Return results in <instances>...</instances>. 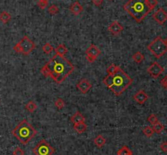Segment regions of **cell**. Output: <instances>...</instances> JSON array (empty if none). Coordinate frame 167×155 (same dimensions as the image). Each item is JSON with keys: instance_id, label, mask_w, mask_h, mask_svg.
Masks as SVG:
<instances>
[{"instance_id": "obj_24", "label": "cell", "mask_w": 167, "mask_h": 155, "mask_svg": "<svg viewBox=\"0 0 167 155\" xmlns=\"http://www.w3.org/2000/svg\"><path fill=\"white\" fill-rule=\"evenodd\" d=\"M42 51H43V52H44L46 54H49L52 52V51L54 50V48H53V47L50 44V43L47 42V43H45V44L42 46Z\"/></svg>"}, {"instance_id": "obj_20", "label": "cell", "mask_w": 167, "mask_h": 155, "mask_svg": "<svg viewBox=\"0 0 167 155\" xmlns=\"http://www.w3.org/2000/svg\"><path fill=\"white\" fill-rule=\"evenodd\" d=\"M24 108H25V110H26L28 112L34 113V111H36L37 108H38V106H37V104L34 102V101H30L25 104Z\"/></svg>"}, {"instance_id": "obj_27", "label": "cell", "mask_w": 167, "mask_h": 155, "mask_svg": "<svg viewBox=\"0 0 167 155\" xmlns=\"http://www.w3.org/2000/svg\"><path fill=\"white\" fill-rule=\"evenodd\" d=\"M147 120L148 122L149 123H151L152 125L156 124V123L159 122V121H158V119H157V115H156L155 114H151L150 115H148Z\"/></svg>"}, {"instance_id": "obj_15", "label": "cell", "mask_w": 167, "mask_h": 155, "mask_svg": "<svg viewBox=\"0 0 167 155\" xmlns=\"http://www.w3.org/2000/svg\"><path fill=\"white\" fill-rule=\"evenodd\" d=\"M85 119H86V118L84 117V115L80 111H77V112H75L74 115L71 117L70 121L74 124V123H79L85 122Z\"/></svg>"}, {"instance_id": "obj_30", "label": "cell", "mask_w": 167, "mask_h": 155, "mask_svg": "<svg viewBox=\"0 0 167 155\" xmlns=\"http://www.w3.org/2000/svg\"><path fill=\"white\" fill-rule=\"evenodd\" d=\"M59 8L57 6V5H51L48 8V12L51 15H57L59 12Z\"/></svg>"}, {"instance_id": "obj_12", "label": "cell", "mask_w": 167, "mask_h": 155, "mask_svg": "<svg viewBox=\"0 0 167 155\" xmlns=\"http://www.w3.org/2000/svg\"><path fill=\"white\" fill-rule=\"evenodd\" d=\"M108 30L113 35H118L124 30V27L117 20H114L109 24V26L108 27Z\"/></svg>"}, {"instance_id": "obj_31", "label": "cell", "mask_w": 167, "mask_h": 155, "mask_svg": "<svg viewBox=\"0 0 167 155\" xmlns=\"http://www.w3.org/2000/svg\"><path fill=\"white\" fill-rule=\"evenodd\" d=\"M38 6L41 9L44 10L45 8L48 6V2H47V1H44V0H38Z\"/></svg>"}, {"instance_id": "obj_26", "label": "cell", "mask_w": 167, "mask_h": 155, "mask_svg": "<svg viewBox=\"0 0 167 155\" xmlns=\"http://www.w3.org/2000/svg\"><path fill=\"white\" fill-rule=\"evenodd\" d=\"M55 106H56V107H57V109L61 110V109H63L64 107H65V102L62 98H57V100L55 101Z\"/></svg>"}, {"instance_id": "obj_29", "label": "cell", "mask_w": 167, "mask_h": 155, "mask_svg": "<svg viewBox=\"0 0 167 155\" xmlns=\"http://www.w3.org/2000/svg\"><path fill=\"white\" fill-rule=\"evenodd\" d=\"M146 3H147L149 9L151 11H153V9L157 6L158 2H157V0H146Z\"/></svg>"}, {"instance_id": "obj_6", "label": "cell", "mask_w": 167, "mask_h": 155, "mask_svg": "<svg viewBox=\"0 0 167 155\" xmlns=\"http://www.w3.org/2000/svg\"><path fill=\"white\" fill-rule=\"evenodd\" d=\"M35 47H36L35 43L28 36H24L18 43H16L13 47V51L27 56L34 51Z\"/></svg>"}, {"instance_id": "obj_13", "label": "cell", "mask_w": 167, "mask_h": 155, "mask_svg": "<svg viewBox=\"0 0 167 155\" xmlns=\"http://www.w3.org/2000/svg\"><path fill=\"white\" fill-rule=\"evenodd\" d=\"M133 99L138 104L143 105L148 100V95L145 93L144 90L141 89L138 91L135 94H134Z\"/></svg>"}, {"instance_id": "obj_18", "label": "cell", "mask_w": 167, "mask_h": 155, "mask_svg": "<svg viewBox=\"0 0 167 155\" xmlns=\"http://www.w3.org/2000/svg\"><path fill=\"white\" fill-rule=\"evenodd\" d=\"M56 54L61 56H65V54L68 53V49L65 47L64 44H60L59 46H57V47L55 49Z\"/></svg>"}, {"instance_id": "obj_1", "label": "cell", "mask_w": 167, "mask_h": 155, "mask_svg": "<svg viewBox=\"0 0 167 155\" xmlns=\"http://www.w3.org/2000/svg\"><path fill=\"white\" fill-rule=\"evenodd\" d=\"M74 65L65 56L55 54L41 68L44 77H50L57 84H61L74 71Z\"/></svg>"}, {"instance_id": "obj_23", "label": "cell", "mask_w": 167, "mask_h": 155, "mask_svg": "<svg viewBox=\"0 0 167 155\" xmlns=\"http://www.w3.org/2000/svg\"><path fill=\"white\" fill-rule=\"evenodd\" d=\"M153 129L154 132L157 133V134H161L162 132L164 131V129H165V126H164L162 123H161L160 122L157 123L156 124L153 125Z\"/></svg>"}, {"instance_id": "obj_28", "label": "cell", "mask_w": 167, "mask_h": 155, "mask_svg": "<svg viewBox=\"0 0 167 155\" xmlns=\"http://www.w3.org/2000/svg\"><path fill=\"white\" fill-rule=\"evenodd\" d=\"M118 66L114 63H112L111 65H109V67L107 68V74L108 75H113V73H115V72L117 70Z\"/></svg>"}, {"instance_id": "obj_5", "label": "cell", "mask_w": 167, "mask_h": 155, "mask_svg": "<svg viewBox=\"0 0 167 155\" xmlns=\"http://www.w3.org/2000/svg\"><path fill=\"white\" fill-rule=\"evenodd\" d=\"M147 49L157 58H161L167 52V46L160 36L157 37L152 42L149 43Z\"/></svg>"}, {"instance_id": "obj_8", "label": "cell", "mask_w": 167, "mask_h": 155, "mask_svg": "<svg viewBox=\"0 0 167 155\" xmlns=\"http://www.w3.org/2000/svg\"><path fill=\"white\" fill-rule=\"evenodd\" d=\"M86 54H87V60L89 62H94L96 58L101 54V51L94 44H91L86 51Z\"/></svg>"}, {"instance_id": "obj_35", "label": "cell", "mask_w": 167, "mask_h": 155, "mask_svg": "<svg viewBox=\"0 0 167 155\" xmlns=\"http://www.w3.org/2000/svg\"><path fill=\"white\" fill-rule=\"evenodd\" d=\"M103 2H104V0H92L93 4L96 7H100L103 4Z\"/></svg>"}, {"instance_id": "obj_2", "label": "cell", "mask_w": 167, "mask_h": 155, "mask_svg": "<svg viewBox=\"0 0 167 155\" xmlns=\"http://www.w3.org/2000/svg\"><path fill=\"white\" fill-rule=\"evenodd\" d=\"M133 80L129 75L118 67L117 70L113 75H107L103 80L104 85L114 93L120 96L131 85Z\"/></svg>"}, {"instance_id": "obj_4", "label": "cell", "mask_w": 167, "mask_h": 155, "mask_svg": "<svg viewBox=\"0 0 167 155\" xmlns=\"http://www.w3.org/2000/svg\"><path fill=\"white\" fill-rule=\"evenodd\" d=\"M12 133L20 143L24 145L37 135V131L26 119H23L15 127Z\"/></svg>"}, {"instance_id": "obj_9", "label": "cell", "mask_w": 167, "mask_h": 155, "mask_svg": "<svg viewBox=\"0 0 167 155\" xmlns=\"http://www.w3.org/2000/svg\"><path fill=\"white\" fill-rule=\"evenodd\" d=\"M147 72L153 78L157 79L163 73L164 68L160 63H158L157 62H154L148 68Z\"/></svg>"}, {"instance_id": "obj_10", "label": "cell", "mask_w": 167, "mask_h": 155, "mask_svg": "<svg viewBox=\"0 0 167 155\" xmlns=\"http://www.w3.org/2000/svg\"><path fill=\"white\" fill-rule=\"evenodd\" d=\"M153 18L156 22L162 25L167 20V12L163 8H159L157 12H155V13H153Z\"/></svg>"}, {"instance_id": "obj_37", "label": "cell", "mask_w": 167, "mask_h": 155, "mask_svg": "<svg viewBox=\"0 0 167 155\" xmlns=\"http://www.w3.org/2000/svg\"><path fill=\"white\" fill-rule=\"evenodd\" d=\"M44 1H47V2H49V0H44Z\"/></svg>"}, {"instance_id": "obj_33", "label": "cell", "mask_w": 167, "mask_h": 155, "mask_svg": "<svg viewBox=\"0 0 167 155\" xmlns=\"http://www.w3.org/2000/svg\"><path fill=\"white\" fill-rule=\"evenodd\" d=\"M160 148L164 153H167V141H164L160 145Z\"/></svg>"}, {"instance_id": "obj_16", "label": "cell", "mask_w": 167, "mask_h": 155, "mask_svg": "<svg viewBox=\"0 0 167 155\" xmlns=\"http://www.w3.org/2000/svg\"><path fill=\"white\" fill-rule=\"evenodd\" d=\"M73 129L78 134H82V133H84L85 132L87 131V124L85 123V122L79 123H74L73 124Z\"/></svg>"}, {"instance_id": "obj_3", "label": "cell", "mask_w": 167, "mask_h": 155, "mask_svg": "<svg viewBox=\"0 0 167 155\" xmlns=\"http://www.w3.org/2000/svg\"><path fill=\"white\" fill-rule=\"evenodd\" d=\"M123 9L129 13L137 23H140L150 13L146 0H129L123 6Z\"/></svg>"}, {"instance_id": "obj_14", "label": "cell", "mask_w": 167, "mask_h": 155, "mask_svg": "<svg viewBox=\"0 0 167 155\" xmlns=\"http://www.w3.org/2000/svg\"><path fill=\"white\" fill-rule=\"evenodd\" d=\"M69 10L74 16H78L83 11V7L78 1H75L69 8Z\"/></svg>"}, {"instance_id": "obj_11", "label": "cell", "mask_w": 167, "mask_h": 155, "mask_svg": "<svg viewBox=\"0 0 167 155\" xmlns=\"http://www.w3.org/2000/svg\"><path fill=\"white\" fill-rule=\"evenodd\" d=\"M77 88L83 94H86L90 91V89L92 88L91 83L86 78L82 79L78 84H77Z\"/></svg>"}, {"instance_id": "obj_34", "label": "cell", "mask_w": 167, "mask_h": 155, "mask_svg": "<svg viewBox=\"0 0 167 155\" xmlns=\"http://www.w3.org/2000/svg\"><path fill=\"white\" fill-rule=\"evenodd\" d=\"M161 85H162V86H163L164 88H165V89L167 90V75L165 77H164L163 79H162V80H161Z\"/></svg>"}, {"instance_id": "obj_17", "label": "cell", "mask_w": 167, "mask_h": 155, "mask_svg": "<svg viewBox=\"0 0 167 155\" xmlns=\"http://www.w3.org/2000/svg\"><path fill=\"white\" fill-rule=\"evenodd\" d=\"M94 144L98 148H103L106 144V139L102 135H98L94 139Z\"/></svg>"}, {"instance_id": "obj_36", "label": "cell", "mask_w": 167, "mask_h": 155, "mask_svg": "<svg viewBox=\"0 0 167 155\" xmlns=\"http://www.w3.org/2000/svg\"><path fill=\"white\" fill-rule=\"evenodd\" d=\"M164 42H165V44L167 46V38L165 39V40H164Z\"/></svg>"}, {"instance_id": "obj_25", "label": "cell", "mask_w": 167, "mask_h": 155, "mask_svg": "<svg viewBox=\"0 0 167 155\" xmlns=\"http://www.w3.org/2000/svg\"><path fill=\"white\" fill-rule=\"evenodd\" d=\"M143 133L147 137H151L154 133L153 128L150 127V126H146L143 129Z\"/></svg>"}, {"instance_id": "obj_22", "label": "cell", "mask_w": 167, "mask_h": 155, "mask_svg": "<svg viewBox=\"0 0 167 155\" xmlns=\"http://www.w3.org/2000/svg\"><path fill=\"white\" fill-rule=\"evenodd\" d=\"M132 58H133V60L135 61V62H137V63H140V62H142L143 60H144V55H143L141 52H139V51H137L135 54H133Z\"/></svg>"}, {"instance_id": "obj_21", "label": "cell", "mask_w": 167, "mask_h": 155, "mask_svg": "<svg viewBox=\"0 0 167 155\" xmlns=\"http://www.w3.org/2000/svg\"><path fill=\"white\" fill-rule=\"evenodd\" d=\"M117 155H133V153L131 151L130 148L127 145H124L120 149L117 151Z\"/></svg>"}, {"instance_id": "obj_19", "label": "cell", "mask_w": 167, "mask_h": 155, "mask_svg": "<svg viewBox=\"0 0 167 155\" xmlns=\"http://www.w3.org/2000/svg\"><path fill=\"white\" fill-rule=\"evenodd\" d=\"M12 20V16L9 12H2L0 13V21L3 24H8Z\"/></svg>"}, {"instance_id": "obj_7", "label": "cell", "mask_w": 167, "mask_h": 155, "mask_svg": "<svg viewBox=\"0 0 167 155\" xmlns=\"http://www.w3.org/2000/svg\"><path fill=\"white\" fill-rule=\"evenodd\" d=\"M33 153L35 155H52L55 149L45 139H42L33 149Z\"/></svg>"}, {"instance_id": "obj_38", "label": "cell", "mask_w": 167, "mask_h": 155, "mask_svg": "<svg viewBox=\"0 0 167 155\" xmlns=\"http://www.w3.org/2000/svg\"><path fill=\"white\" fill-rule=\"evenodd\" d=\"M109 1H113V0H109Z\"/></svg>"}, {"instance_id": "obj_32", "label": "cell", "mask_w": 167, "mask_h": 155, "mask_svg": "<svg viewBox=\"0 0 167 155\" xmlns=\"http://www.w3.org/2000/svg\"><path fill=\"white\" fill-rule=\"evenodd\" d=\"M13 155H24V152L22 149L17 147L16 149H15L13 153H12Z\"/></svg>"}]
</instances>
